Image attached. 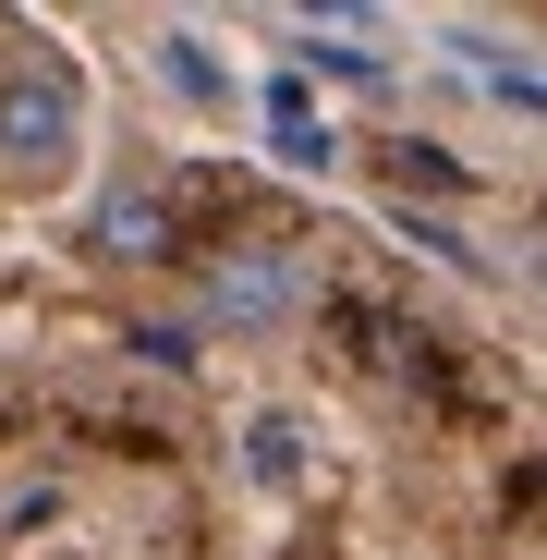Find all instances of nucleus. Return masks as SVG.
<instances>
[{
  "label": "nucleus",
  "instance_id": "2",
  "mask_svg": "<svg viewBox=\"0 0 547 560\" xmlns=\"http://www.w3.org/2000/svg\"><path fill=\"white\" fill-rule=\"evenodd\" d=\"M73 171H85V98L73 73L25 61L0 85V183H73Z\"/></svg>",
  "mask_w": 547,
  "mask_h": 560
},
{
  "label": "nucleus",
  "instance_id": "4",
  "mask_svg": "<svg viewBox=\"0 0 547 560\" xmlns=\"http://www.w3.org/2000/svg\"><path fill=\"white\" fill-rule=\"evenodd\" d=\"M243 476L293 500V488L317 476V427H305V415H243Z\"/></svg>",
  "mask_w": 547,
  "mask_h": 560
},
{
  "label": "nucleus",
  "instance_id": "6",
  "mask_svg": "<svg viewBox=\"0 0 547 560\" xmlns=\"http://www.w3.org/2000/svg\"><path fill=\"white\" fill-rule=\"evenodd\" d=\"M158 85L195 98V110H219L231 98V61H207V37H158Z\"/></svg>",
  "mask_w": 547,
  "mask_h": 560
},
{
  "label": "nucleus",
  "instance_id": "1",
  "mask_svg": "<svg viewBox=\"0 0 547 560\" xmlns=\"http://www.w3.org/2000/svg\"><path fill=\"white\" fill-rule=\"evenodd\" d=\"M305 317H317V256L305 244H231L195 280V317L182 329H207V341H281Z\"/></svg>",
  "mask_w": 547,
  "mask_h": 560
},
{
  "label": "nucleus",
  "instance_id": "3",
  "mask_svg": "<svg viewBox=\"0 0 547 560\" xmlns=\"http://www.w3.org/2000/svg\"><path fill=\"white\" fill-rule=\"evenodd\" d=\"M170 244H182V220H170V196H158V183H110V196H98V256L158 268Z\"/></svg>",
  "mask_w": 547,
  "mask_h": 560
},
{
  "label": "nucleus",
  "instance_id": "5",
  "mask_svg": "<svg viewBox=\"0 0 547 560\" xmlns=\"http://www.w3.org/2000/svg\"><path fill=\"white\" fill-rule=\"evenodd\" d=\"M267 122H281V159H293V171H329V147H341V135H329V110L305 98V73L267 85Z\"/></svg>",
  "mask_w": 547,
  "mask_h": 560
}]
</instances>
